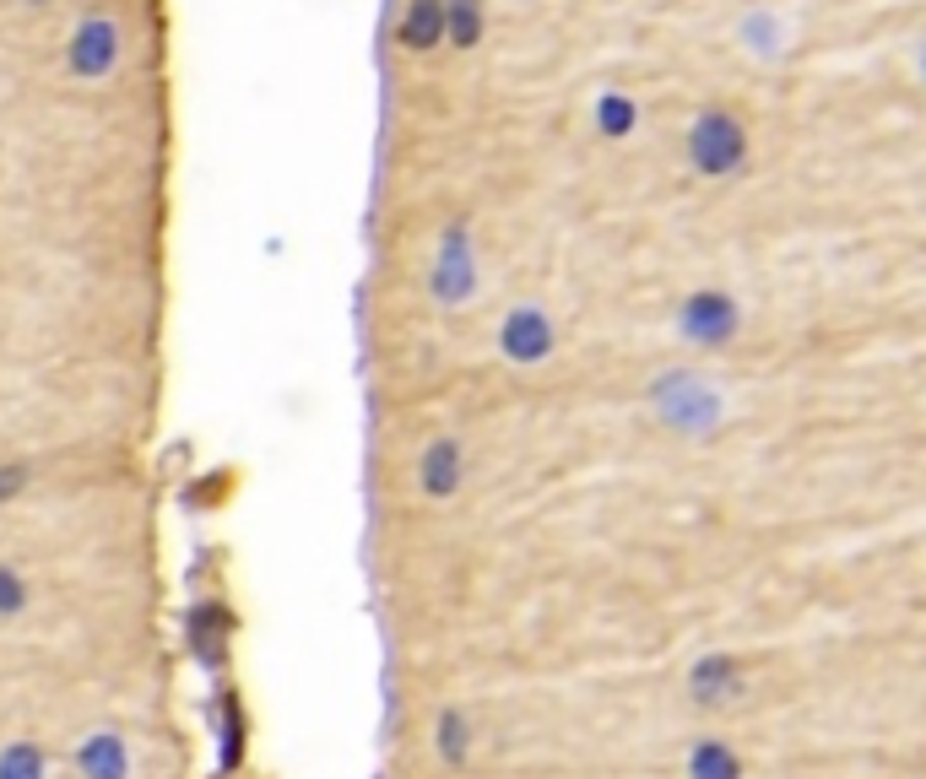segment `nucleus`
I'll return each mask as SVG.
<instances>
[{"label":"nucleus","mask_w":926,"mask_h":779,"mask_svg":"<svg viewBox=\"0 0 926 779\" xmlns=\"http://www.w3.org/2000/svg\"><path fill=\"white\" fill-rule=\"evenodd\" d=\"M694 152H699V163L704 168H726L737 158V130L726 125V119H710V125H699V141H694Z\"/></svg>","instance_id":"f257e3e1"}]
</instances>
